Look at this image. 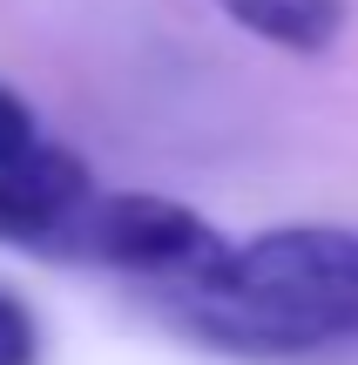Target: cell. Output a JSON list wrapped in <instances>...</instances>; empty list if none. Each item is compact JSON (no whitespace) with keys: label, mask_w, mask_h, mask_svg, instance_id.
<instances>
[{"label":"cell","mask_w":358,"mask_h":365,"mask_svg":"<svg viewBox=\"0 0 358 365\" xmlns=\"http://www.w3.org/2000/svg\"><path fill=\"white\" fill-rule=\"evenodd\" d=\"M68 250L108 264V271L149 277V284H189L203 277L216 257L230 250V237L216 230L203 210L176 203V196H149V190H95L88 210L75 217Z\"/></svg>","instance_id":"cell-2"},{"label":"cell","mask_w":358,"mask_h":365,"mask_svg":"<svg viewBox=\"0 0 358 365\" xmlns=\"http://www.w3.org/2000/svg\"><path fill=\"white\" fill-rule=\"evenodd\" d=\"M95 176L61 143H41L27 156L0 163V244L21 250H68L75 217L88 210Z\"/></svg>","instance_id":"cell-3"},{"label":"cell","mask_w":358,"mask_h":365,"mask_svg":"<svg viewBox=\"0 0 358 365\" xmlns=\"http://www.w3.org/2000/svg\"><path fill=\"white\" fill-rule=\"evenodd\" d=\"M41 352H48V339H41L34 304L14 284H0V365H41Z\"/></svg>","instance_id":"cell-5"},{"label":"cell","mask_w":358,"mask_h":365,"mask_svg":"<svg viewBox=\"0 0 358 365\" xmlns=\"http://www.w3.org/2000/svg\"><path fill=\"white\" fill-rule=\"evenodd\" d=\"M48 135H41V122H34V108L21 102V95L0 81V163H14V156H27V149H41Z\"/></svg>","instance_id":"cell-6"},{"label":"cell","mask_w":358,"mask_h":365,"mask_svg":"<svg viewBox=\"0 0 358 365\" xmlns=\"http://www.w3.org/2000/svg\"><path fill=\"white\" fill-rule=\"evenodd\" d=\"M230 27L284 54H325L352 27V0H210Z\"/></svg>","instance_id":"cell-4"},{"label":"cell","mask_w":358,"mask_h":365,"mask_svg":"<svg viewBox=\"0 0 358 365\" xmlns=\"http://www.w3.org/2000/svg\"><path fill=\"white\" fill-rule=\"evenodd\" d=\"M196 339L237 359H311L325 345H358V230L284 223L230 244L189 284H169Z\"/></svg>","instance_id":"cell-1"}]
</instances>
